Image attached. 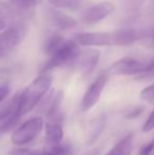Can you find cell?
Masks as SVG:
<instances>
[{"mask_svg": "<svg viewBox=\"0 0 154 155\" xmlns=\"http://www.w3.org/2000/svg\"><path fill=\"white\" fill-rule=\"evenodd\" d=\"M142 38L143 32L133 29L106 33H76L73 35V41L84 47L129 45Z\"/></svg>", "mask_w": 154, "mask_h": 155, "instance_id": "cell-1", "label": "cell"}, {"mask_svg": "<svg viewBox=\"0 0 154 155\" xmlns=\"http://www.w3.org/2000/svg\"><path fill=\"white\" fill-rule=\"evenodd\" d=\"M53 82V78L50 74L42 73L33 80L27 88L20 92V104H19V115H23L31 112L49 92Z\"/></svg>", "mask_w": 154, "mask_h": 155, "instance_id": "cell-2", "label": "cell"}, {"mask_svg": "<svg viewBox=\"0 0 154 155\" xmlns=\"http://www.w3.org/2000/svg\"><path fill=\"white\" fill-rule=\"evenodd\" d=\"M154 70V59L151 61L136 59L132 57H123L110 65L108 75L128 76V75H145Z\"/></svg>", "mask_w": 154, "mask_h": 155, "instance_id": "cell-3", "label": "cell"}, {"mask_svg": "<svg viewBox=\"0 0 154 155\" xmlns=\"http://www.w3.org/2000/svg\"><path fill=\"white\" fill-rule=\"evenodd\" d=\"M78 56H79L78 45L73 40H67L66 39V41L62 43L61 47L58 48L54 53L50 55L49 59L41 68V73H47V72L56 69V68L70 64L77 59Z\"/></svg>", "mask_w": 154, "mask_h": 155, "instance_id": "cell-4", "label": "cell"}, {"mask_svg": "<svg viewBox=\"0 0 154 155\" xmlns=\"http://www.w3.org/2000/svg\"><path fill=\"white\" fill-rule=\"evenodd\" d=\"M43 129L42 117H33L14 131L12 135V143L16 146H23L33 141L40 134Z\"/></svg>", "mask_w": 154, "mask_h": 155, "instance_id": "cell-5", "label": "cell"}, {"mask_svg": "<svg viewBox=\"0 0 154 155\" xmlns=\"http://www.w3.org/2000/svg\"><path fill=\"white\" fill-rule=\"evenodd\" d=\"M27 34V29L20 22H15L4 32L0 33V55L20 45Z\"/></svg>", "mask_w": 154, "mask_h": 155, "instance_id": "cell-6", "label": "cell"}, {"mask_svg": "<svg viewBox=\"0 0 154 155\" xmlns=\"http://www.w3.org/2000/svg\"><path fill=\"white\" fill-rule=\"evenodd\" d=\"M107 81L108 74H101L90 84V87L87 89L86 93L84 94V97L80 102L81 112H87V111L91 110L98 102L101 93L107 84Z\"/></svg>", "mask_w": 154, "mask_h": 155, "instance_id": "cell-7", "label": "cell"}, {"mask_svg": "<svg viewBox=\"0 0 154 155\" xmlns=\"http://www.w3.org/2000/svg\"><path fill=\"white\" fill-rule=\"evenodd\" d=\"M115 5L110 1H101L87 8L80 15V20L86 25H95L112 14Z\"/></svg>", "mask_w": 154, "mask_h": 155, "instance_id": "cell-8", "label": "cell"}, {"mask_svg": "<svg viewBox=\"0 0 154 155\" xmlns=\"http://www.w3.org/2000/svg\"><path fill=\"white\" fill-rule=\"evenodd\" d=\"M99 58H100V52L96 49H90L82 52L81 54L79 53L77 59H79L80 72L84 77H87L93 73L99 61Z\"/></svg>", "mask_w": 154, "mask_h": 155, "instance_id": "cell-9", "label": "cell"}, {"mask_svg": "<svg viewBox=\"0 0 154 155\" xmlns=\"http://www.w3.org/2000/svg\"><path fill=\"white\" fill-rule=\"evenodd\" d=\"M64 137V130H62L61 121L59 116L48 118L45 124V139L49 147L55 145H59Z\"/></svg>", "mask_w": 154, "mask_h": 155, "instance_id": "cell-10", "label": "cell"}, {"mask_svg": "<svg viewBox=\"0 0 154 155\" xmlns=\"http://www.w3.org/2000/svg\"><path fill=\"white\" fill-rule=\"evenodd\" d=\"M50 17H51L52 23L59 30H70L77 25V21L73 17L68 16L60 11H51Z\"/></svg>", "mask_w": 154, "mask_h": 155, "instance_id": "cell-11", "label": "cell"}, {"mask_svg": "<svg viewBox=\"0 0 154 155\" xmlns=\"http://www.w3.org/2000/svg\"><path fill=\"white\" fill-rule=\"evenodd\" d=\"M19 104H20V92L14 95V97L11 98L8 101L0 104V121L6 120L15 113L19 114Z\"/></svg>", "mask_w": 154, "mask_h": 155, "instance_id": "cell-12", "label": "cell"}, {"mask_svg": "<svg viewBox=\"0 0 154 155\" xmlns=\"http://www.w3.org/2000/svg\"><path fill=\"white\" fill-rule=\"evenodd\" d=\"M133 146V134L129 133L123 136L106 155H130Z\"/></svg>", "mask_w": 154, "mask_h": 155, "instance_id": "cell-13", "label": "cell"}, {"mask_svg": "<svg viewBox=\"0 0 154 155\" xmlns=\"http://www.w3.org/2000/svg\"><path fill=\"white\" fill-rule=\"evenodd\" d=\"M106 126V117L105 115H100L91 124L90 132H89L88 136V143L89 145H92L95 141L98 139V137L100 136V134L103 133V129Z\"/></svg>", "mask_w": 154, "mask_h": 155, "instance_id": "cell-14", "label": "cell"}, {"mask_svg": "<svg viewBox=\"0 0 154 155\" xmlns=\"http://www.w3.org/2000/svg\"><path fill=\"white\" fill-rule=\"evenodd\" d=\"M66 41V39L59 34H51L44 39L43 41V52L47 55H51L52 53L56 51L58 48L62 45V43Z\"/></svg>", "mask_w": 154, "mask_h": 155, "instance_id": "cell-15", "label": "cell"}, {"mask_svg": "<svg viewBox=\"0 0 154 155\" xmlns=\"http://www.w3.org/2000/svg\"><path fill=\"white\" fill-rule=\"evenodd\" d=\"M42 0H8V4L11 8L21 13H30L33 11Z\"/></svg>", "mask_w": 154, "mask_h": 155, "instance_id": "cell-16", "label": "cell"}, {"mask_svg": "<svg viewBox=\"0 0 154 155\" xmlns=\"http://www.w3.org/2000/svg\"><path fill=\"white\" fill-rule=\"evenodd\" d=\"M44 155H71L72 153V148L70 145H55L49 147L44 150Z\"/></svg>", "mask_w": 154, "mask_h": 155, "instance_id": "cell-17", "label": "cell"}, {"mask_svg": "<svg viewBox=\"0 0 154 155\" xmlns=\"http://www.w3.org/2000/svg\"><path fill=\"white\" fill-rule=\"evenodd\" d=\"M51 5L59 8H69L73 10L79 5L80 0H48Z\"/></svg>", "mask_w": 154, "mask_h": 155, "instance_id": "cell-18", "label": "cell"}, {"mask_svg": "<svg viewBox=\"0 0 154 155\" xmlns=\"http://www.w3.org/2000/svg\"><path fill=\"white\" fill-rule=\"evenodd\" d=\"M21 117L19 116V114L15 113L11 117H8L6 120L3 121V124L0 126V133H6L8 131H11L12 129H14L15 127L18 124L19 120H20Z\"/></svg>", "mask_w": 154, "mask_h": 155, "instance_id": "cell-19", "label": "cell"}, {"mask_svg": "<svg viewBox=\"0 0 154 155\" xmlns=\"http://www.w3.org/2000/svg\"><path fill=\"white\" fill-rule=\"evenodd\" d=\"M139 98L144 101L154 104V84L143 89L139 93Z\"/></svg>", "mask_w": 154, "mask_h": 155, "instance_id": "cell-20", "label": "cell"}, {"mask_svg": "<svg viewBox=\"0 0 154 155\" xmlns=\"http://www.w3.org/2000/svg\"><path fill=\"white\" fill-rule=\"evenodd\" d=\"M143 112H144V107L134 106L123 112V117L126 119H134V118H137Z\"/></svg>", "mask_w": 154, "mask_h": 155, "instance_id": "cell-21", "label": "cell"}, {"mask_svg": "<svg viewBox=\"0 0 154 155\" xmlns=\"http://www.w3.org/2000/svg\"><path fill=\"white\" fill-rule=\"evenodd\" d=\"M13 15H14L13 8L6 2H3L0 0V19L5 21L6 19L13 17Z\"/></svg>", "mask_w": 154, "mask_h": 155, "instance_id": "cell-22", "label": "cell"}, {"mask_svg": "<svg viewBox=\"0 0 154 155\" xmlns=\"http://www.w3.org/2000/svg\"><path fill=\"white\" fill-rule=\"evenodd\" d=\"M10 155H44L43 151H37V150H29L25 148L15 149L10 152Z\"/></svg>", "mask_w": 154, "mask_h": 155, "instance_id": "cell-23", "label": "cell"}, {"mask_svg": "<svg viewBox=\"0 0 154 155\" xmlns=\"http://www.w3.org/2000/svg\"><path fill=\"white\" fill-rule=\"evenodd\" d=\"M154 129V110L152 111L149 117L147 118V120L145 121L144 126H143V132H150Z\"/></svg>", "mask_w": 154, "mask_h": 155, "instance_id": "cell-24", "label": "cell"}, {"mask_svg": "<svg viewBox=\"0 0 154 155\" xmlns=\"http://www.w3.org/2000/svg\"><path fill=\"white\" fill-rule=\"evenodd\" d=\"M154 150V138L150 143L144 145L142 148H140L139 152H138V155H150L152 153V151Z\"/></svg>", "mask_w": 154, "mask_h": 155, "instance_id": "cell-25", "label": "cell"}, {"mask_svg": "<svg viewBox=\"0 0 154 155\" xmlns=\"http://www.w3.org/2000/svg\"><path fill=\"white\" fill-rule=\"evenodd\" d=\"M10 93V87L3 84V86H0V102H2L6 98V96Z\"/></svg>", "mask_w": 154, "mask_h": 155, "instance_id": "cell-26", "label": "cell"}, {"mask_svg": "<svg viewBox=\"0 0 154 155\" xmlns=\"http://www.w3.org/2000/svg\"><path fill=\"white\" fill-rule=\"evenodd\" d=\"M98 153H99V150L98 149H92V150H90L89 152H87L86 154H84V155H98Z\"/></svg>", "mask_w": 154, "mask_h": 155, "instance_id": "cell-27", "label": "cell"}, {"mask_svg": "<svg viewBox=\"0 0 154 155\" xmlns=\"http://www.w3.org/2000/svg\"><path fill=\"white\" fill-rule=\"evenodd\" d=\"M5 21L4 20H2V19H0V31H1V30H3L4 28H5Z\"/></svg>", "mask_w": 154, "mask_h": 155, "instance_id": "cell-28", "label": "cell"}, {"mask_svg": "<svg viewBox=\"0 0 154 155\" xmlns=\"http://www.w3.org/2000/svg\"><path fill=\"white\" fill-rule=\"evenodd\" d=\"M0 134H1V133H0Z\"/></svg>", "mask_w": 154, "mask_h": 155, "instance_id": "cell-29", "label": "cell"}]
</instances>
